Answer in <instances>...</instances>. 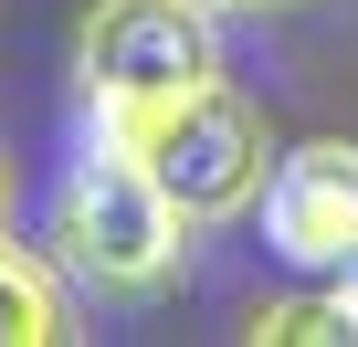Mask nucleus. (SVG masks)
<instances>
[{
	"instance_id": "obj_1",
	"label": "nucleus",
	"mask_w": 358,
	"mask_h": 347,
	"mask_svg": "<svg viewBox=\"0 0 358 347\" xmlns=\"http://www.w3.org/2000/svg\"><path fill=\"white\" fill-rule=\"evenodd\" d=\"M190 211H179L169 190H158V168L127 147V137H85L74 158H64V179H53V221H43V242H53V263L85 284V295H106V305H148V295H169L179 274H190Z\"/></svg>"
},
{
	"instance_id": "obj_4",
	"label": "nucleus",
	"mask_w": 358,
	"mask_h": 347,
	"mask_svg": "<svg viewBox=\"0 0 358 347\" xmlns=\"http://www.w3.org/2000/svg\"><path fill=\"white\" fill-rule=\"evenodd\" d=\"M264 242L295 274L358 263V147L348 137H306V147L274 158V179H264Z\"/></svg>"
},
{
	"instance_id": "obj_6",
	"label": "nucleus",
	"mask_w": 358,
	"mask_h": 347,
	"mask_svg": "<svg viewBox=\"0 0 358 347\" xmlns=\"http://www.w3.org/2000/svg\"><path fill=\"white\" fill-rule=\"evenodd\" d=\"M327 305H337V326L358 337V263H337V274H327Z\"/></svg>"
},
{
	"instance_id": "obj_3",
	"label": "nucleus",
	"mask_w": 358,
	"mask_h": 347,
	"mask_svg": "<svg viewBox=\"0 0 358 347\" xmlns=\"http://www.w3.org/2000/svg\"><path fill=\"white\" fill-rule=\"evenodd\" d=\"M222 74V43H211V0H95L85 32H74V84L95 116H137V105H169Z\"/></svg>"
},
{
	"instance_id": "obj_7",
	"label": "nucleus",
	"mask_w": 358,
	"mask_h": 347,
	"mask_svg": "<svg viewBox=\"0 0 358 347\" xmlns=\"http://www.w3.org/2000/svg\"><path fill=\"white\" fill-rule=\"evenodd\" d=\"M211 11H306V0H211Z\"/></svg>"
},
{
	"instance_id": "obj_5",
	"label": "nucleus",
	"mask_w": 358,
	"mask_h": 347,
	"mask_svg": "<svg viewBox=\"0 0 358 347\" xmlns=\"http://www.w3.org/2000/svg\"><path fill=\"white\" fill-rule=\"evenodd\" d=\"M53 337H74V326H64L53 263L22 253V242H0V347H53Z\"/></svg>"
},
{
	"instance_id": "obj_2",
	"label": "nucleus",
	"mask_w": 358,
	"mask_h": 347,
	"mask_svg": "<svg viewBox=\"0 0 358 347\" xmlns=\"http://www.w3.org/2000/svg\"><path fill=\"white\" fill-rule=\"evenodd\" d=\"M106 137H127L148 168H158V190L190 211V221H232L264 200L274 179V137H264V105L232 95L222 74L190 84V95H169V105H137V116H95Z\"/></svg>"
}]
</instances>
